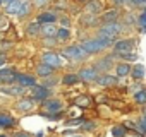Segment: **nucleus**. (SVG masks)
Instances as JSON below:
<instances>
[{
    "label": "nucleus",
    "mask_w": 146,
    "mask_h": 137,
    "mask_svg": "<svg viewBox=\"0 0 146 137\" xmlns=\"http://www.w3.org/2000/svg\"><path fill=\"white\" fill-rule=\"evenodd\" d=\"M83 123H84L83 118H79V120H70V122H69V125H83Z\"/></svg>",
    "instance_id": "35"
},
{
    "label": "nucleus",
    "mask_w": 146,
    "mask_h": 137,
    "mask_svg": "<svg viewBox=\"0 0 146 137\" xmlns=\"http://www.w3.org/2000/svg\"><path fill=\"white\" fill-rule=\"evenodd\" d=\"M9 76H14L12 68H0V81L5 79V77H9Z\"/></svg>",
    "instance_id": "29"
},
{
    "label": "nucleus",
    "mask_w": 146,
    "mask_h": 137,
    "mask_svg": "<svg viewBox=\"0 0 146 137\" xmlns=\"http://www.w3.org/2000/svg\"><path fill=\"white\" fill-rule=\"evenodd\" d=\"M21 5H23V2L21 0H12L11 4H7V7H5V11H7V14H19V11H21Z\"/></svg>",
    "instance_id": "13"
},
{
    "label": "nucleus",
    "mask_w": 146,
    "mask_h": 137,
    "mask_svg": "<svg viewBox=\"0 0 146 137\" xmlns=\"http://www.w3.org/2000/svg\"><path fill=\"white\" fill-rule=\"evenodd\" d=\"M43 63L55 68V67H60V58L55 51H46V53H43Z\"/></svg>",
    "instance_id": "7"
},
{
    "label": "nucleus",
    "mask_w": 146,
    "mask_h": 137,
    "mask_svg": "<svg viewBox=\"0 0 146 137\" xmlns=\"http://www.w3.org/2000/svg\"><path fill=\"white\" fill-rule=\"evenodd\" d=\"M79 79L83 81V82H93V81H96L100 76H98V70L95 67H84V68H81L79 70Z\"/></svg>",
    "instance_id": "4"
},
{
    "label": "nucleus",
    "mask_w": 146,
    "mask_h": 137,
    "mask_svg": "<svg viewBox=\"0 0 146 137\" xmlns=\"http://www.w3.org/2000/svg\"><path fill=\"white\" fill-rule=\"evenodd\" d=\"M29 14V5H28V2H23V5H21V11H19V17H24V16H28Z\"/></svg>",
    "instance_id": "28"
},
{
    "label": "nucleus",
    "mask_w": 146,
    "mask_h": 137,
    "mask_svg": "<svg viewBox=\"0 0 146 137\" xmlns=\"http://www.w3.org/2000/svg\"><path fill=\"white\" fill-rule=\"evenodd\" d=\"M144 117H146V110H144Z\"/></svg>",
    "instance_id": "44"
},
{
    "label": "nucleus",
    "mask_w": 146,
    "mask_h": 137,
    "mask_svg": "<svg viewBox=\"0 0 146 137\" xmlns=\"http://www.w3.org/2000/svg\"><path fill=\"white\" fill-rule=\"evenodd\" d=\"M4 62H5V58H4V57H0V65H2Z\"/></svg>",
    "instance_id": "39"
},
{
    "label": "nucleus",
    "mask_w": 146,
    "mask_h": 137,
    "mask_svg": "<svg viewBox=\"0 0 146 137\" xmlns=\"http://www.w3.org/2000/svg\"><path fill=\"white\" fill-rule=\"evenodd\" d=\"M48 4V0H35V5L36 7H45Z\"/></svg>",
    "instance_id": "34"
},
{
    "label": "nucleus",
    "mask_w": 146,
    "mask_h": 137,
    "mask_svg": "<svg viewBox=\"0 0 146 137\" xmlns=\"http://www.w3.org/2000/svg\"><path fill=\"white\" fill-rule=\"evenodd\" d=\"M134 101L139 103V105H144L146 103V89H141L134 94Z\"/></svg>",
    "instance_id": "22"
},
{
    "label": "nucleus",
    "mask_w": 146,
    "mask_h": 137,
    "mask_svg": "<svg viewBox=\"0 0 146 137\" xmlns=\"http://www.w3.org/2000/svg\"><path fill=\"white\" fill-rule=\"evenodd\" d=\"M57 28L53 26V24H43L41 26V33L46 36V38H52V36H57Z\"/></svg>",
    "instance_id": "17"
},
{
    "label": "nucleus",
    "mask_w": 146,
    "mask_h": 137,
    "mask_svg": "<svg viewBox=\"0 0 146 137\" xmlns=\"http://www.w3.org/2000/svg\"><path fill=\"white\" fill-rule=\"evenodd\" d=\"M4 94H11V96H23L24 94V88L23 86H14V88H4L2 89Z\"/></svg>",
    "instance_id": "14"
},
{
    "label": "nucleus",
    "mask_w": 146,
    "mask_h": 137,
    "mask_svg": "<svg viewBox=\"0 0 146 137\" xmlns=\"http://www.w3.org/2000/svg\"><path fill=\"white\" fill-rule=\"evenodd\" d=\"M81 46H83V50L90 55V53H98V51H102V48H100V45H98V41L96 40H84L83 43H81Z\"/></svg>",
    "instance_id": "6"
},
{
    "label": "nucleus",
    "mask_w": 146,
    "mask_h": 137,
    "mask_svg": "<svg viewBox=\"0 0 146 137\" xmlns=\"http://www.w3.org/2000/svg\"><path fill=\"white\" fill-rule=\"evenodd\" d=\"M45 110L46 113H60L62 111V103L57 101V99H50L45 103Z\"/></svg>",
    "instance_id": "9"
},
{
    "label": "nucleus",
    "mask_w": 146,
    "mask_h": 137,
    "mask_svg": "<svg viewBox=\"0 0 146 137\" xmlns=\"http://www.w3.org/2000/svg\"><path fill=\"white\" fill-rule=\"evenodd\" d=\"M112 67V57H108V58H102L96 65H95V68H96V70H108V68Z\"/></svg>",
    "instance_id": "16"
},
{
    "label": "nucleus",
    "mask_w": 146,
    "mask_h": 137,
    "mask_svg": "<svg viewBox=\"0 0 146 137\" xmlns=\"http://www.w3.org/2000/svg\"><path fill=\"white\" fill-rule=\"evenodd\" d=\"M115 70H117V76H119V77H124V76H127V74L131 72V67H129L127 63H119V65L115 67Z\"/></svg>",
    "instance_id": "20"
},
{
    "label": "nucleus",
    "mask_w": 146,
    "mask_h": 137,
    "mask_svg": "<svg viewBox=\"0 0 146 137\" xmlns=\"http://www.w3.org/2000/svg\"><path fill=\"white\" fill-rule=\"evenodd\" d=\"M134 41H136V40H119V41H115V43H113V51H115V55L122 57V55L132 51V50H134V45H136Z\"/></svg>",
    "instance_id": "3"
},
{
    "label": "nucleus",
    "mask_w": 146,
    "mask_h": 137,
    "mask_svg": "<svg viewBox=\"0 0 146 137\" xmlns=\"http://www.w3.org/2000/svg\"><path fill=\"white\" fill-rule=\"evenodd\" d=\"M117 19V11H108L105 16H103V21L105 22H112V21H115Z\"/></svg>",
    "instance_id": "27"
},
{
    "label": "nucleus",
    "mask_w": 146,
    "mask_h": 137,
    "mask_svg": "<svg viewBox=\"0 0 146 137\" xmlns=\"http://www.w3.org/2000/svg\"><path fill=\"white\" fill-rule=\"evenodd\" d=\"M81 79H79V76L78 74H67V76H64L62 77V82L64 84H67V86H72V84H78Z\"/></svg>",
    "instance_id": "18"
},
{
    "label": "nucleus",
    "mask_w": 146,
    "mask_h": 137,
    "mask_svg": "<svg viewBox=\"0 0 146 137\" xmlns=\"http://www.w3.org/2000/svg\"><path fill=\"white\" fill-rule=\"evenodd\" d=\"M21 2H28V0H21Z\"/></svg>",
    "instance_id": "42"
},
{
    "label": "nucleus",
    "mask_w": 146,
    "mask_h": 137,
    "mask_svg": "<svg viewBox=\"0 0 146 137\" xmlns=\"http://www.w3.org/2000/svg\"><path fill=\"white\" fill-rule=\"evenodd\" d=\"M16 82L19 86H23V88H33V86H36V81L33 77L23 76V74H16Z\"/></svg>",
    "instance_id": "8"
},
{
    "label": "nucleus",
    "mask_w": 146,
    "mask_h": 137,
    "mask_svg": "<svg viewBox=\"0 0 146 137\" xmlns=\"http://www.w3.org/2000/svg\"><path fill=\"white\" fill-rule=\"evenodd\" d=\"M79 2H88V0H79Z\"/></svg>",
    "instance_id": "41"
},
{
    "label": "nucleus",
    "mask_w": 146,
    "mask_h": 137,
    "mask_svg": "<svg viewBox=\"0 0 146 137\" xmlns=\"http://www.w3.org/2000/svg\"><path fill=\"white\" fill-rule=\"evenodd\" d=\"M112 134H113V137H125V127L124 125H117V127H113L112 128Z\"/></svg>",
    "instance_id": "25"
},
{
    "label": "nucleus",
    "mask_w": 146,
    "mask_h": 137,
    "mask_svg": "<svg viewBox=\"0 0 146 137\" xmlns=\"http://www.w3.org/2000/svg\"><path fill=\"white\" fill-rule=\"evenodd\" d=\"M57 21V14L55 12H43L38 17V24H53Z\"/></svg>",
    "instance_id": "10"
},
{
    "label": "nucleus",
    "mask_w": 146,
    "mask_h": 137,
    "mask_svg": "<svg viewBox=\"0 0 146 137\" xmlns=\"http://www.w3.org/2000/svg\"><path fill=\"white\" fill-rule=\"evenodd\" d=\"M137 127H139L141 132H146V117H143V118L137 122Z\"/></svg>",
    "instance_id": "31"
},
{
    "label": "nucleus",
    "mask_w": 146,
    "mask_h": 137,
    "mask_svg": "<svg viewBox=\"0 0 146 137\" xmlns=\"http://www.w3.org/2000/svg\"><path fill=\"white\" fill-rule=\"evenodd\" d=\"M53 84H57V79H52V81H50V79H46V81H45V88L53 86Z\"/></svg>",
    "instance_id": "36"
},
{
    "label": "nucleus",
    "mask_w": 146,
    "mask_h": 137,
    "mask_svg": "<svg viewBox=\"0 0 146 137\" xmlns=\"http://www.w3.org/2000/svg\"><path fill=\"white\" fill-rule=\"evenodd\" d=\"M136 4H146V0H136Z\"/></svg>",
    "instance_id": "38"
},
{
    "label": "nucleus",
    "mask_w": 146,
    "mask_h": 137,
    "mask_svg": "<svg viewBox=\"0 0 146 137\" xmlns=\"http://www.w3.org/2000/svg\"><path fill=\"white\" fill-rule=\"evenodd\" d=\"M16 108H17L19 111H29V110L33 108V99H23V101H19V103L16 105Z\"/></svg>",
    "instance_id": "19"
},
{
    "label": "nucleus",
    "mask_w": 146,
    "mask_h": 137,
    "mask_svg": "<svg viewBox=\"0 0 146 137\" xmlns=\"http://www.w3.org/2000/svg\"><path fill=\"white\" fill-rule=\"evenodd\" d=\"M132 77H136V79H141L143 76H144V67L143 65H136V67H132Z\"/></svg>",
    "instance_id": "23"
},
{
    "label": "nucleus",
    "mask_w": 146,
    "mask_h": 137,
    "mask_svg": "<svg viewBox=\"0 0 146 137\" xmlns=\"http://www.w3.org/2000/svg\"><path fill=\"white\" fill-rule=\"evenodd\" d=\"M14 125V118L9 115H0V127H12Z\"/></svg>",
    "instance_id": "21"
},
{
    "label": "nucleus",
    "mask_w": 146,
    "mask_h": 137,
    "mask_svg": "<svg viewBox=\"0 0 146 137\" xmlns=\"http://www.w3.org/2000/svg\"><path fill=\"white\" fill-rule=\"evenodd\" d=\"M62 55L67 57V58H70V60H74V62H81V60H84V58L88 57V53L83 50L81 45H72V46L64 48Z\"/></svg>",
    "instance_id": "1"
},
{
    "label": "nucleus",
    "mask_w": 146,
    "mask_h": 137,
    "mask_svg": "<svg viewBox=\"0 0 146 137\" xmlns=\"http://www.w3.org/2000/svg\"><path fill=\"white\" fill-rule=\"evenodd\" d=\"M96 82H98L100 86L110 88V86H115V84L119 82V79H117V77H112V76H100V77L96 79Z\"/></svg>",
    "instance_id": "11"
},
{
    "label": "nucleus",
    "mask_w": 146,
    "mask_h": 137,
    "mask_svg": "<svg viewBox=\"0 0 146 137\" xmlns=\"http://www.w3.org/2000/svg\"><path fill=\"white\" fill-rule=\"evenodd\" d=\"M50 94H52V93H50L48 88H45V86H33V98H35L36 101H43V99H46Z\"/></svg>",
    "instance_id": "5"
},
{
    "label": "nucleus",
    "mask_w": 146,
    "mask_h": 137,
    "mask_svg": "<svg viewBox=\"0 0 146 137\" xmlns=\"http://www.w3.org/2000/svg\"><path fill=\"white\" fill-rule=\"evenodd\" d=\"M40 31H41V28H40V24H38V22H31V24L28 26V33H29L31 36H36Z\"/></svg>",
    "instance_id": "24"
},
{
    "label": "nucleus",
    "mask_w": 146,
    "mask_h": 137,
    "mask_svg": "<svg viewBox=\"0 0 146 137\" xmlns=\"http://www.w3.org/2000/svg\"><path fill=\"white\" fill-rule=\"evenodd\" d=\"M69 36H70V33H69V29H67V28H62V29H58V31H57V38H58L60 41L67 40Z\"/></svg>",
    "instance_id": "26"
},
{
    "label": "nucleus",
    "mask_w": 146,
    "mask_h": 137,
    "mask_svg": "<svg viewBox=\"0 0 146 137\" xmlns=\"http://www.w3.org/2000/svg\"><path fill=\"white\" fill-rule=\"evenodd\" d=\"M69 137H83V135H69Z\"/></svg>",
    "instance_id": "40"
},
{
    "label": "nucleus",
    "mask_w": 146,
    "mask_h": 137,
    "mask_svg": "<svg viewBox=\"0 0 146 137\" xmlns=\"http://www.w3.org/2000/svg\"><path fill=\"white\" fill-rule=\"evenodd\" d=\"M90 103H91V98L90 96H81L78 99V106H88Z\"/></svg>",
    "instance_id": "30"
},
{
    "label": "nucleus",
    "mask_w": 146,
    "mask_h": 137,
    "mask_svg": "<svg viewBox=\"0 0 146 137\" xmlns=\"http://www.w3.org/2000/svg\"><path fill=\"white\" fill-rule=\"evenodd\" d=\"M16 137H29V135H28V134H17Z\"/></svg>",
    "instance_id": "37"
},
{
    "label": "nucleus",
    "mask_w": 146,
    "mask_h": 137,
    "mask_svg": "<svg viewBox=\"0 0 146 137\" xmlns=\"http://www.w3.org/2000/svg\"><path fill=\"white\" fill-rule=\"evenodd\" d=\"M0 137H7V135H0Z\"/></svg>",
    "instance_id": "43"
},
{
    "label": "nucleus",
    "mask_w": 146,
    "mask_h": 137,
    "mask_svg": "<svg viewBox=\"0 0 146 137\" xmlns=\"http://www.w3.org/2000/svg\"><path fill=\"white\" fill-rule=\"evenodd\" d=\"M53 70H55V68H53V67H50V65H46V63H40V65L36 67V74H38V76H43V77L52 76V74H53Z\"/></svg>",
    "instance_id": "12"
},
{
    "label": "nucleus",
    "mask_w": 146,
    "mask_h": 137,
    "mask_svg": "<svg viewBox=\"0 0 146 137\" xmlns=\"http://www.w3.org/2000/svg\"><path fill=\"white\" fill-rule=\"evenodd\" d=\"M139 24H141L143 28H146V11L141 14V17H139Z\"/></svg>",
    "instance_id": "33"
},
{
    "label": "nucleus",
    "mask_w": 146,
    "mask_h": 137,
    "mask_svg": "<svg viewBox=\"0 0 146 137\" xmlns=\"http://www.w3.org/2000/svg\"><path fill=\"white\" fill-rule=\"evenodd\" d=\"M122 58H125V60H137V55L136 53H132V51H129V53H125V55H122Z\"/></svg>",
    "instance_id": "32"
},
{
    "label": "nucleus",
    "mask_w": 146,
    "mask_h": 137,
    "mask_svg": "<svg viewBox=\"0 0 146 137\" xmlns=\"http://www.w3.org/2000/svg\"><path fill=\"white\" fill-rule=\"evenodd\" d=\"M120 31H122V24L117 22V21H112V22H105L102 26V29L98 31V36H107V38L113 40Z\"/></svg>",
    "instance_id": "2"
},
{
    "label": "nucleus",
    "mask_w": 146,
    "mask_h": 137,
    "mask_svg": "<svg viewBox=\"0 0 146 137\" xmlns=\"http://www.w3.org/2000/svg\"><path fill=\"white\" fill-rule=\"evenodd\" d=\"M100 11H102V4L98 2V0H91V2L86 5V12H90V14H93V16H96Z\"/></svg>",
    "instance_id": "15"
}]
</instances>
